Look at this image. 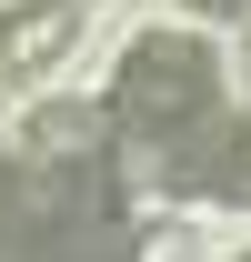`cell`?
<instances>
[{
	"label": "cell",
	"mask_w": 251,
	"mask_h": 262,
	"mask_svg": "<svg viewBox=\"0 0 251 262\" xmlns=\"http://www.w3.org/2000/svg\"><path fill=\"white\" fill-rule=\"evenodd\" d=\"M0 252H131L121 212V121L51 101L20 151H0Z\"/></svg>",
	"instance_id": "obj_1"
},
{
	"label": "cell",
	"mask_w": 251,
	"mask_h": 262,
	"mask_svg": "<svg viewBox=\"0 0 251 262\" xmlns=\"http://www.w3.org/2000/svg\"><path fill=\"white\" fill-rule=\"evenodd\" d=\"M221 111V61L201 31H141L121 51V81H111V121L131 131V141H181L191 121H211Z\"/></svg>",
	"instance_id": "obj_2"
},
{
	"label": "cell",
	"mask_w": 251,
	"mask_h": 262,
	"mask_svg": "<svg viewBox=\"0 0 251 262\" xmlns=\"http://www.w3.org/2000/svg\"><path fill=\"white\" fill-rule=\"evenodd\" d=\"M151 162H161V182L191 192V202H251V121L221 101L211 121H191L181 141H161Z\"/></svg>",
	"instance_id": "obj_3"
},
{
	"label": "cell",
	"mask_w": 251,
	"mask_h": 262,
	"mask_svg": "<svg viewBox=\"0 0 251 262\" xmlns=\"http://www.w3.org/2000/svg\"><path fill=\"white\" fill-rule=\"evenodd\" d=\"M70 40H81V0H10L0 10V91L10 81H40Z\"/></svg>",
	"instance_id": "obj_4"
},
{
	"label": "cell",
	"mask_w": 251,
	"mask_h": 262,
	"mask_svg": "<svg viewBox=\"0 0 251 262\" xmlns=\"http://www.w3.org/2000/svg\"><path fill=\"white\" fill-rule=\"evenodd\" d=\"M191 10H211V20H231V10H251V0H191Z\"/></svg>",
	"instance_id": "obj_5"
}]
</instances>
